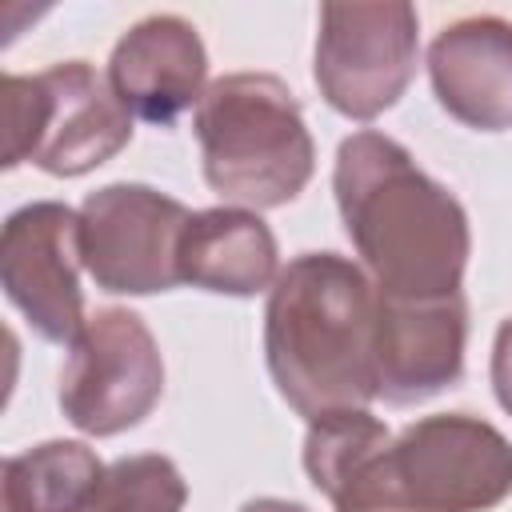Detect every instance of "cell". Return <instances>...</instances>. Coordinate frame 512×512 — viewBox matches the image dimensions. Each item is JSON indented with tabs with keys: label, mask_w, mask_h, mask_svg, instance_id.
I'll list each match as a JSON object with an SVG mask.
<instances>
[{
	"label": "cell",
	"mask_w": 512,
	"mask_h": 512,
	"mask_svg": "<svg viewBox=\"0 0 512 512\" xmlns=\"http://www.w3.org/2000/svg\"><path fill=\"white\" fill-rule=\"evenodd\" d=\"M164 396V356L128 308H96L68 344L60 412L84 436H120L152 416Z\"/></svg>",
	"instance_id": "6"
},
{
	"label": "cell",
	"mask_w": 512,
	"mask_h": 512,
	"mask_svg": "<svg viewBox=\"0 0 512 512\" xmlns=\"http://www.w3.org/2000/svg\"><path fill=\"white\" fill-rule=\"evenodd\" d=\"M192 212L152 188L116 180L80 204V256L96 288L112 296H152L180 284L176 252Z\"/></svg>",
	"instance_id": "8"
},
{
	"label": "cell",
	"mask_w": 512,
	"mask_h": 512,
	"mask_svg": "<svg viewBox=\"0 0 512 512\" xmlns=\"http://www.w3.org/2000/svg\"><path fill=\"white\" fill-rule=\"evenodd\" d=\"M332 192L360 268L380 296H456L472 232L464 204L404 144L360 128L340 140Z\"/></svg>",
	"instance_id": "1"
},
{
	"label": "cell",
	"mask_w": 512,
	"mask_h": 512,
	"mask_svg": "<svg viewBox=\"0 0 512 512\" xmlns=\"http://www.w3.org/2000/svg\"><path fill=\"white\" fill-rule=\"evenodd\" d=\"M488 376H492V392L500 400V408L512 416V316L496 328V340H492V364H488Z\"/></svg>",
	"instance_id": "17"
},
{
	"label": "cell",
	"mask_w": 512,
	"mask_h": 512,
	"mask_svg": "<svg viewBox=\"0 0 512 512\" xmlns=\"http://www.w3.org/2000/svg\"><path fill=\"white\" fill-rule=\"evenodd\" d=\"M464 292L404 300L376 292V400L416 408L464 376Z\"/></svg>",
	"instance_id": "10"
},
{
	"label": "cell",
	"mask_w": 512,
	"mask_h": 512,
	"mask_svg": "<svg viewBox=\"0 0 512 512\" xmlns=\"http://www.w3.org/2000/svg\"><path fill=\"white\" fill-rule=\"evenodd\" d=\"M420 16L412 4H324L312 76L328 108L376 120L416 76Z\"/></svg>",
	"instance_id": "7"
},
{
	"label": "cell",
	"mask_w": 512,
	"mask_h": 512,
	"mask_svg": "<svg viewBox=\"0 0 512 512\" xmlns=\"http://www.w3.org/2000/svg\"><path fill=\"white\" fill-rule=\"evenodd\" d=\"M192 128L208 188L236 208H280L312 180L316 144L296 92L280 76L232 72L212 80Z\"/></svg>",
	"instance_id": "3"
},
{
	"label": "cell",
	"mask_w": 512,
	"mask_h": 512,
	"mask_svg": "<svg viewBox=\"0 0 512 512\" xmlns=\"http://www.w3.org/2000/svg\"><path fill=\"white\" fill-rule=\"evenodd\" d=\"M208 52L192 20L156 12L136 20L112 48L108 80L132 120L168 128L204 100Z\"/></svg>",
	"instance_id": "11"
},
{
	"label": "cell",
	"mask_w": 512,
	"mask_h": 512,
	"mask_svg": "<svg viewBox=\"0 0 512 512\" xmlns=\"http://www.w3.org/2000/svg\"><path fill=\"white\" fill-rule=\"evenodd\" d=\"M188 484L180 468L160 452L120 456L104 468V480L88 512H180Z\"/></svg>",
	"instance_id": "16"
},
{
	"label": "cell",
	"mask_w": 512,
	"mask_h": 512,
	"mask_svg": "<svg viewBox=\"0 0 512 512\" xmlns=\"http://www.w3.org/2000/svg\"><path fill=\"white\" fill-rule=\"evenodd\" d=\"M80 208L32 200L4 220L0 288L28 328L48 344H72L84 328Z\"/></svg>",
	"instance_id": "9"
},
{
	"label": "cell",
	"mask_w": 512,
	"mask_h": 512,
	"mask_svg": "<svg viewBox=\"0 0 512 512\" xmlns=\"http://www.w3.org/2000/svg\"><path fill=\"white\" fill-rule=\"evenodd\" d=\"M512 496V440L468 412L404 424L372 460L348 512H488Z\"/></svg>",
	"instance_id": "4"
},
{
	"label": "cell",
	"mask_w": 512,
	"mask_h": 512,
	"mask_svg": "<svg viewBox=\"0 0 512 512\" xmlns=\"http://www.w3.org/2000/svg\"><path fill=\"white\" fill-rule=\"evenodd\" d=\"M388 440H392V432L368 408L332 412V416H320L308 424L304 472L316 484V492H324L332 512H348L352 496L360 492L372 460L380 456V448Z\"/></svg>",
	"instance_id": "15"
},
{
	"label": "cell",
	"mask_w": 512,
	"mask_h": 512,
	"mask_svg": "<svg viewBox=\"0 0 512 512\" xmlns=\"http://www.w3.org/2000/svg\"><path fill=\"white\" fill-rule=\"evenodd\" d=\"M4 168L36 164L48 176H84L132 140V112L88 60L36 76H4Z\"/></svg>",
	"instance_id": "5"
},
{
	"label": "cell",
	"mask_w": 512,
	"mask_h": 512,
	"mask_svg": "<svg viewBox=\"0 0 512 512\" xmlns=\"http://www.w3.org/2000/svg\"><path fill=\"white\" fill-rule=\"evenodd\" d=\"M100 456L84 440H44L4 460L0 508L4 512H88L100 480Z\"/></svg>",
	"instance_id": "14"
},
{
	"label": "cell",
	"mask_w": 512,
	"mask_h": 512,
	"mask_svg": "<svg viewBox=\"0 0 512 512\" xmlns=\"http://www.w3.org/2000/svg\"><path fill=\"white\" fill-rule=\"evenodd\" d=\"M264 360L308 424L376 400V284L340 252L288 260L264 304Z\"/></svg>",
	"instance_id": "2"
},
{
	"label": "cell",
	"mask_w": 512,
	"mask_h": 512,
	"mask_svg": "<svg viewBox=\"0 0 512 512\" xmlns=\"http://www.w3.org/2000/svg\"><path fill=\"white\" fill-rule=\"evenodd\" d=\"M436 104L476 132L512 128V20L464 16L428 44Z\"/></svg>",
	"instance_id": "12"
},
{
	"label": "cell",
	"mask_w": 512,
	"mask_h": 512,
	"mask_svg": "<svg viewBox=\"0 0 512 512\" xmlns=\"http://www.w3.org/2000/svg\"><path fill=\"white\" fill-rule=\"evenodd\" d=\"M180 284L216 296H256L280 276V252L272 228L252 208L220 204L192 212L176 252Z\"/></svg>",
	"instance_id": "13"
}]
</instances>
